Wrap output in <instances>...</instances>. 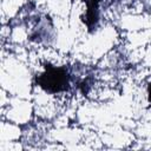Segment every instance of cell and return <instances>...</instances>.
Masks as SVG:
<instances>
[{"mask_svg": "<svg viewBox=\"0 0 151 151\" xmlns=\"http://www.w3.org/2000/svg\"><path fill=\"white\" fill-rule=\"evenodd\" d=\"M71 76L63 66H46L38 77V85L48 93H60L68 88Z\"/></svg>", "mask_w": 151, "mask_h": 151, "instance_id": "1", "label": "cell"}, {"mask_svg": "<svg viewBox=\"0 0 151 151\" xmlns=\"http://www.w3.org/2000/svg\"><path fill=\"white\" fill-rule=\"evenodd\" d=\"M31 40L38 44H48L54 39V26L50 18L41 17L38 18L31 28L29 33Z\"/></svg>", "mask_w": 151, "mask_h": 151, "instance_id": "2", "label": "cell"}]
</instances>
